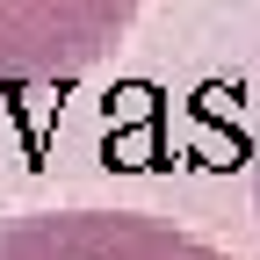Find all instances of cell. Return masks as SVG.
<instances>
[{"mask_svg":"<svg viewBox=\"0 0 260 260\" xmlns=\"http://www.w3.org/2000/svg\"><path fill=\"white\" fill-rule=\"evenodd\" d=\"M138 0H0V94L73 80L94 65Z\"/></svg>","mask_w":260,"mask_h":260,"instance_id":"obj_1","label":"cell"}]
</instances>
